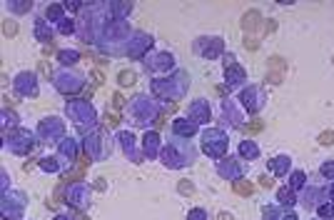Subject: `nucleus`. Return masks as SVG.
<instances>
[{
    "instance_id": "f257e3e1",
    "label": "nucleus",
    "mask_w": 334,
    "mask_h": 220,
    "mask_svg": "<svg viewBox=\"0 0 334 220\" xmlns=\"http://www.w3.org/2000/svg\"><path fill=\"white\" fill-rule=\"evenodd\" d=\"M195 158H197V148L184 143V138H175L162 150V163L167 168H187V165H192Z\"/></svg>"
},
{
    "instance_id": "f03ea898",
    "label": "nucleus",
    "mask_w": 334,
    "mask_h": 220,
    "mask_svg": "<svg viewBox=\"0 0 334 220\" xmlns=\"http://www.w3.org/2000/svg\"><path fill=\"white\" fill-rule=\"evenodd\" d=\"M127 110H130V115L135 118V123H140V125H150L152 118L157 115V105H155V100H150L147 95L132 98V103L127 105Z\"/></svg>"
},
{
    "instance_id": "7ed1b4c3",
    "label": "nucleus",
    "mask_w": 334,
    "mask_h": 220,
    "mask_svg": "<svg viewBox=\"0 0 334 220\" xmlns=\"http://www.w3.org/2000/svg\"><path fill=\"white\" fill-rule=\"evenodd\" d=\"M227 145H230V140H227V133L225 130H205L202 133V150L207 153V155H212V158H219V155H225V150H227Z\"/></svg>"
},
{
    "instance_id": "20e7f679",
    "label": "nucleus",
    "mask_w": 334,
    "mask_h": 220,
    "mask_svg": "<svg viewBox=\"0 0 334 220\" xmlns=\"http://www.w3.org/2000/svg\"><path fill=\"white\" fill-rule=\"evenodd\" d=\"M192 50H195L197 55L207 58V60H214L217 55L225 53V40H222L219 35H214V38H200V40L192 45Z\"/></svg>"
},
{
    "instance_id": "39448f33",
    "label": "nucleus",
    "mask_w": 334,
    "mask_h": 220,
    "mask_svg": "<svg viewBox=\"0 0 334 220\" xmlns=\"http://www.w3.org/2000/svg\"><path fill=\"white\" fill-rule=\"evenodd\" d=\"M145 68H147V73H152V75H162V73L175 70V58L170 53L160 50L155 55H147L145 58Z\"/></svg>"
},
{
    "instance_id": "423d86ee",
    "label": "nucleus",
    "mask_w": 334,
    "mask_h": 220,
    "mask_svg": "<svg viewBox=\"0 0 334 220\" xmlns=\"http://www.w3.org/2000/svg\"><path fill=\"white\" fill-rule=\"evenodd\" d=\"M53 85H55L60 93L80 90V88H83V75H80V73H72V70H60L58 75H53Z\"/></svg>"
},
{
    "instance_id": "0eeeda50",
    "label": "nucleus",
    "mask_w": 334,
    "mask_h": 220,
    "mask_svg": "<svg viewBox=\"0 0 334 220\" xmlns=\"http://www.w3.org/2000/svg\"><path fill=\"white\" fill-rule=\"evenodd\" d=\"M240 100L244 103V108L249 110V113H259V110L265 108V90L259 88V85H247L244 90H242V95H240Z\"/></svg>"
},
{
    "instance_id": "6e6552de",
    "label": "nucleus",
    "mask_w": 334,
    "mask_h": 220,
    "mask_svg": "<svg viewBox=\"0 0 334 220\" xmlns=\"http://www.w3.org/2000/svg\"><path fill=\"white\" fill-rule=\"evenodd\" d=\"M222 118L227 120V125L240 128L242 120H244V113H242L240 103H237V100H222Z\"/></svg>"
},
{
    "instance_id": "1a4fd4ad",
    "label": "nucleus",
    "mask_w": 334,
    "mask_h": 220,
    "mask_svg": "<svg viewBox=\"0 0 334 220\" xmlns=\"http://www.w3.org/2000/svg\"><path fill=\"white\" fill-rule=\"evenodd\" d=\"M232 55H227V63H225V80H227V85L230 88H242L244 85V68L240 65V63H235L232 65Z\"/></svg>"
},
{
    "instance_id": "9d476101",
    "label": "nucleus",
    "mask_w": 334,
    "mask_h": 220,
    "mask_svg": "<svg viewBox=\"0 0 334 220\" xmlns=\"http://www.w3.org/2000/svg\"><path fill=\"white\" fill-rule=\"evenodd\" d=\"M38 78H35V73H20V75L15 78V93L18 95H25V98H30V95H38V83H35Z\"/></svg>"
},
{
    "instance_id": "9b49d317",
    "label": "nucleus",
    "mask_w": 334,
    "mask_h": 220,
    "mask_svg": "<svg viewBox=\"0 0 334 220\" xmlns=\"http://www.w3.org/2000/svg\"><path fill=\"white\" fill-rule=\"evenodd\" d=\"M67 115H75L78 118V123L83 125V123H90V120H95V113H92V105L90 103H85V100H75V103H67Z\"/></svg>"
},
{
    "instance_id": "f8f14e48",
    "label": "nucleus",
    "mask_w": 334,
    "mask_h": 220,
    "mask_svg": "<svg viewBox=\"0 0 334 220\" xmlns=\"http://www.w3.org/2000/svg\"><path fill=\"white\" fill-rule=\"evenodd\" d=\"M67 203L85 210V208L90 205V188L83 185V183H75V185L70 188V193H67Z\"/></svg>"
},
{
    "instance_id": "ddd939ff",
    "label": "nucleus",
    "mask_w": 334,
    "mask_h": 220,
    "mask_svg": "<svg viewBox=\"0 0 334 220\" xmlns=\"http://www.w3.org/2000/svg\"><path fill=\"white\" fill-rule=\"evenodd\" d=\"M324 200H327V190H324L322 185H317V188H307V190L302 193V205H304V208H309V210L322 208V205H324Z\"/></svg>"
},
{
    "instance_id": "4468645a",
    "label": "nucleus",
    "mask_w": 334,
    "mask_h": 220,
    "mask_svg": "<svg viewBox=\"0 0 334 220\" xmlns=\"http://www.w3.org/2000/svg\"><path fill=\"white\" fill-rule=\"evenodd\" d=\"M262 218L265 220H300V215H297L294 210H287L284 205H265L262 210Z\"/></svg>"
},
{
    "instance_id": "2eb2a0df",
    "label": "nucleus",
    "mask_w": 334,
    "mask_h": 220,
    "mask_svg": "<svg viewBox=\"0 0 334 220\" xmlns=\"http://www.w3.org/2000/svg\"><path fill=\"white\" fill-rule=\"evenodd\" d=\"M118 138H120V145H122L125 155H127L132 163H142V155H140L137 145H135V135H132V133H120Z\"/></svg>"
},
{
    "instance_id": "dca6fc26",
    "label": "nucleus",
    "mask_w": 334,
    "mask_h": 220,
    "mask_svg": "<svg viewBox=\"0 0 334 220\" xmlns=\"http://www.w3.org/2000/svg\"><path fill=\"white\" fill-rule=\"evenodd\" d=\"M190 115L195 118V123H210L212 110H210V105H207L205 98H197V100L190 105Z\"/></svg>"
},
{
    "instance_id": "f3484780",
    "label": "nucleus",
    "mask_w": 334,
    "mask_h": 220,
    "mask_svg": "<svg viewBox=\"0 0 334 220\" xmlns=\"http://www.w3.org/2000/svg\"><path fill=\"white\" fill-rule=\"evenodd\" d=\"M172 133H175V138H192L195 133H197V123L195 120H187V118H177L175 123H172Z\"/></svg>"
},
{
    "instance_id": "a211bd4d",
    "label": "nucleus",
    "mask_w": 334,
    "mask_h": 220,
    "mask_svg": "<svg viewBox=\"0 0 334 220\" xmlns=\"http://www.w3.org/2000/svg\"><path fill=\"white\" fill-rule=\"evenodd\" d=\"M160 150V135L155 130H147L145 138H142V155L145 158H155Z\"/></svg>"
},
{
    "instance_id": "6ab92c4d",
    "label": "nucleus",
    "mask_w": 334,
    "mask_h": 220,
    "mask_svg": "<svg viewBox=\"0 0 334 220\" xmlns=\"http://www.w3.org/2000/svg\"><path fill=\"white\" fill-rule=\"evenodd\" d=\"M289 168H292V158H289V155H277V158L270 160V173H274L277 178L289 175V173H292Z\"/></svg>"
},
{
    "instance_id": "aec40b11",
    "label": "nucleus",
    "mask_w": 334,
    "mask_h": 220,
    "mask_svg": "<svg viewBox=\"0 0 334 220\" xmlns=\"http://www.w3.org/2000/svg\"><path fill=\"white\" fill-rule=\"evenodd\" d=\"M227 160H230V168H227V165H219L217 170H219V175H227V178H232V183H235V180H240V175L247 173V165H244V163H235V158H227Z\"/></svg>"
},
{
    "instance_id": "412c9836",
    "label": "nucleus",
    "mask_w": 334,
    "mask_h": 220,
    "mask_svg": "<svg viewBox=\"0 0 334 220\" xmlns=\"http://www.w3.org/2000/svg\"><path fill=\"white\" fill-rule=\"evenodd\" d=\"M259 25H262V13H259V10H249V13H244V18H242V28H244V33H252V30H257Z\"/></svg>"
},
{
    "instance_id": "4be33fe9",
    "label": "nucleus",
    "mask_w": 334,
    "mask_h": 220,
    "mask_svg": "<svg viewBox=\"0 0 334 220\" xmlns=\"http://www.w3.org/2000/svg\"><path fill=\"white\" fill-rule=\"evenodd\" d=\"M240 155H242L244 160L259 158V145H257L254 140H242V143H240Z\"/></svg>"
},
{
    "instance_id": "5701e85b",
    "label": "nucleus",
    "mask_w": 334,
    "mask_h": 220,
    "mask_svg": "<svg viewBox=\"0 0 334 220\" xmlns=\"http://www.w3.org/2000/svg\"><path fill=\"white\" fill-rule=\"evenodd\" d=\"M277 200H279V205L289 208V205H294V203H297V193H294L289 185H284V188H279V190H277Z\"/></svg>"
},
{
    "instance_id": "b1692460",
    "label": "nucleus",
    "mask_w": 334,
    "mask_h": 220,
    "mask_svg": "<svg viewBox=\"0 0 334 220\" xmlns=\"http://www.w3.org/2000/svg\"><path fill=\"white\" fill-rule=\"evenodd\" d=\"M232 190L237 195H252L254 193V185H252V180H235L232 183Z\"/></svg>"
},
{
    "instance_id": "393cba45",
    "label": "nucleus",
    "mask_w": 334,
    "mask_h": 220,
    "mask_svg": "<svg viewBox=\"0 0 334 220\" xmlns=\"http://www.w3.org/2000/svg\"><path fill=\"white\" fill-rule=\"evenodd\" d=\"M289 188H292L294 193L304 188V173H302V170H292V173H289Z\"/></svg>"
},
{
    "instance_id": "a878e982",
    "label": "nucleus",
    "mask_w": 334,
    "mask_h": 220,
    "mask_svg": "<svg viewBox=\"0 0 334 220\" xmlns=\"http://www.w3.org/2000/svg\"><path fill=\"white\" fill-rule=\"evenodd\" d=\"M78 58H80V55H78L75 50H60V53H58V60H60V65H65V68H67V65H75Z\"/></svg>"
},
{
    "instance_id": "bb28decb",
    "label": "nucleus",
    "mask_w": 334,
    "mask_h": 220,
    "mask_svg": "<svg viewBox=\"0 0 334 220\" xmlns=\"http://www.w3.org/2000/svg\"><path fill=\"white\" fill-rule=\"evenodd\" d=\"M45 15H48L45 20L60 23V20H62V18H60V15H62V5H48V8H45Z\"/></svg>"
},
{
    "instance_id": "cd10ccee",
    "label": "nucleus",
    "mask_w": 334,
    "mask_h": 220,
    "mask_svg": "<svg viewBox=\"0 0 334 220\" xmlns=\"http://www.w3.org/2000/svg\"><path fill=\"white\" fill-rule=\"evenodd\" d=\"M118 83H120L122 88L132 85V83H135V73H132V70H120V75H118Z\"/></svg>"
},
{
    "instance_id": "c85d7f7f",
    "label": "nucleus",
    "mask_w": 334,
    "mask_h": 220,
    "mask_svg": "<svg viewBox=\"0 0 334 220\" xmlns=\"http://www.w3.org/2000/svg\"><path fill=\"white\" fill-rule=\"evenodd\" d=\"M319 145L322 148H329V145H334V130H324V133H319Z\"/></svg>"
},
{
    "instance_id": "c756f323",
    "label": "nucleus",
    "mask_w": 334,
    "mask_h": 220,
    "mask_svg": "<svg viewBox=\"0 0 334 220\" xmlns=\"http://www.w3.org/2000/svg\"><path fill=\"white\" fill-rule=\"evenodd\" d=\"M177 190H180L182 195H195V183H192V180H180Z\"/></svg>"
},
{
    "instance_id": "7c9ffc66",
    "label": "nucleus",
    "mask_w": 334,
    "mask_h": 220,
    "mask_svg": "<svg viewBox=\"0 0 334 220\" xmlns=\"http://www.w3.org/2000/svg\"><path fill=\"white\" fill-rule=\"evenodd\" d=\"M58 30H60V33H65V35H67V33H72V30H75V20L62 18V20L58 23Z\"/></svg>"
},
{
    "instance_id": "2f4dec72",
    "label": "nucleus",
    "mask_w": 334,
    "mask_h": 220,
    "mask_svg": "<svg viewBox=\"0 0 334 220\" xmlns=\"http://www.w3.org/2000/svg\"><path fill=\"white\" fill-rule=\"evenodd\" d=\"M319 173H322L324 178H329V180H334V160H327V163H322V168H319Z\"/></svg>"
},
{
    "instance_id": "473e14b6",
    "label": "nucleus",
    "mask_w": 334,
    "mask_h": 220,
    "mask_svg": "<svg viewBox=\"0 0 334 220\" xmlns=\"http://www.w3.org/2000/svg\"><path fill=\"white\" fill-rule=\"evenodd\" d=\"M187 220H207V213L202 208H195V210L187 213Z\"/></svg>"
},
{
    "instance_id": "72a5a7b5",
    "label": "nucleus",
    "mask_w": 334,
    "mask_h": 220,
    "mask_svg": "<svg viewBox=\"0 0 334 220\" xmlns=\"http://www.w3.org/2000/svg\"><path fill=\"white\" fill-rule=\"evenodd\" d=\"M18 30H20V25L15 20H5V35H15Z\"/></svg>"
},
{
    "instance_id": "f704fd0d",
    "label": "nucleus",
    "mask_w": 334,
    "mask_h": 220,
    "mask_svg": "<svg viewBox=\"0 0 334 220\" xmlns=\"http://www.w3.org/2000/svg\"><path fill=\"white\" fill-rule=\"evenodd\" d=\"M105 120H107V125H118V123H120V115H118V113H107Z\"/></svg>"
},
{
    "instance_id": "c9c22d12",
    "label": "nucleus",
    "mask_w": 334,
    "mask_h": 220,
    "mask_svg": "<svg viewBox=\"0 0 334 220\" xmlns=\"http://www.w3.org/2000/svg\"><path fill=\"white\" fill-rule=\"evenodd\" d=\"M244 48H247V50H259V40H254V38H247V40H244Z\"/></svg>"
},
{
    "instance_id": "e433bc0d",
    "label": "nucleus",
    "mask_w": 334,
    "mask_h": 220,
    "mask_svg": "<svg viewBox=\"0 0 334 220\" xmlns=\"http://www.w3.org/2000/svg\"><path fill=\"white\" fill-rule=\"evenodd\" d=\"M113 105H115V108H122V105H125V98H122L120 93H115V95H113Z\"/></svg>"
},
{
    "instance_id": "4c0bfd02",
    "label": "nucleus",
    "mask_w": 334,
    "mask_h": 220,
    "mask_svg": "<svg viewBox=\"0 0 334 220\" xmlns=\"http://www.w3.org/2000/svg\"><path fill=\"white\" fill-rule=\"evenodd\" d=\"M92 83H95L97 88H100V85L105 83V78H102V73H95V70H92Z\"/></svg>"
},
{
    "instance_id": "58836bf2",
    "label": "nucleus",
    "mask_w": 334,
    "mask_h": 220,
    "mask_svg": "<svg viewBox=\"0 0 334 220\" xmlns=\"http://www.w3.org/2000/svg\"><path fill=\"white\" fill-rule=\"evenodd\" d=\"M259 183H262V188H272V178L270 175H262V178H259Z\"/></svg>"
},
{
    "instance_id": "ea45409f",
    "label": "nucleus",
    "mask_w": 334,
    "mask_h": 220,
    "mask_svg": "<svg viewBox=\"0 0 334 220\" xmlns=\"http://www.w3.org/2000/svg\"><path fill=\"white\" fill-rule=\"evenodd\" d=\"M217 220H235V215H232V213H219Z\"/></svg>"
},
{
    "instance_id": "a19ab883",
    "label": "nucleus",
    "mask_w": 334,
    "mask_h": 220,
    "mask_svg": "<svg viewBox=\"0 0 334 220\" xmlns=\"http://www.w3.org/2000/svg\"><path fill=\"white\" fill-rule=\"evenodd\" d=\"M329 195L334 198V183H332V185H329Z\"/></svg>"
},
{
    "instance_id": "79ce46f5",
    "label": "nucleus",
    "mask_w": 334,
    "mask_h": 220,
    "mask_svg": "<svg viewBox=\"0 0 334 220\" xmlns=\"http://www.w3.org/2000/svg\"><path fill=\"white\" fill-rule=\"evenodd\" d=\"M55 220H70V218H65V215H60V218H55Z\"/></svg>"
},
{
    "instance_id": "37998d69",
    "label": "nucleus",
    "mask_w": 334,
    "mask_h": 220,
    "mask_svg": "<svg viewBox=\"0 0 334 220\" xmlns=\"http://www.w3.org/2000/svg\"><path fill=\"white\" fill-rule=\"evenodd\" d=\"M314 220H334V218H314Z\"/></svg>"
}]
</instances>
